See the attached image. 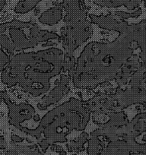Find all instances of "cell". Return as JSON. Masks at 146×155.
<instances>
[{"mask_svg": "<svg viewBox=\"0 0 146 155\" xmlns=\"http://www.w3.org/2000/svg\"><path fill=\"white\" fill-rule=\"evenodd\" d=\"M9 58L7 56L6 53H4L1 49H0V71H2L4 70L5 65L9 62Z\"/></svg>", "mask_w": 146, "mask_h": 155, "instance_id": "obj_11", "label": "cell"}, {"mask_svg": "<svg viewBox=\"0 0 146 155\" xmlns=\"http://www.w3.org/2000/svg\"><path fill=\"white\" fill-rule=\"evenodd\" d=\"M90 19L91 23L98 25L99 28L117 31L121 35L126 34L129 26V24L124 20L120 19V21H119L116 19L114 16H96L91 15Z\"/></svg>", "mask_w": 146, "mask_h": 155, "instance_id": "obj_6", "label": "cell"}, {"mask_svg": "<svg viewBox=\"0 0 146 155\" xmlns=\"http://www.w3.org/2000/svg\"><path fill=\"white\" fill-rule=\"evenodd\" d=\"M87 101L71 98L59 107L50 110L42 118L38 129L48 139L63 140L69 131L84 130L91 118Z\"/></svg>", "mask_w": 146, "mask_h": 155, "instance_id": "obj_2", "label": "cell"}, {"mask_svg": "<svg viewBox=\"0 0 146 155\" xmlns=\"http://www.w3.org/2000/svg\"><path fill=\"white\" fill-rule=\"evenodd\" d=\"M0 97L8 105L9 110V123L15 127L21 130L22 128V123L34 117L35 110L32 106L25 103L15 105L12 102L8 94L5 91L0 92Z\"/></svg>", "mask_w": 146, "mask_h": 155, "instance_id": "obj_4", "label": "cell"}, {"mask_svg": "<svg viewBox=\"0 0 146 155\" xmlns=\"http://www.w3.org/2000/svg\"><path fill=\"white\" fill-rule=\"evenodd\" d=\"M50 40H60V36L48 31L40 30L38 34V42H47Z\"/></svg>", "mask_w": 146, "mask_h": 155, "instance_id": "obj_10", "label": "cell"}, {"mask_svg": "<svg viewBox=\"0 0 146 155\" xmlns=\"http://www.w3.org/2000/svg\"><path fill=\"white\" fill-rule=\"evenodd\" d=\"M91 34V22L85 19L67 23L61 31L60 40L66 51L73 52L87 41Z\"/></svg>", "mask_w": 146, "mask_h": 155, "instance_id": "obj_3", "label": "cell"}, {"mask_svg": "<svg viewBox=\"0 0 146 155\" xmlns=\"http://www.w3.org/2000/svg\"><path fill=\"white\" fill-rule=\"evenodd\" d=\"M70 78H71L69 76H67L65 74L61 75L58 85L50 92L47 97L43 100L42 102L38 104V108L41 110H46L48 107L60 101L62 97L68 92Z\"/></svg>", "mask_w": 146, "mask_h": 155, "instance_id": "obj_5", "label": "cell"}, {"mask_svg": "<svg viewBox=\"0 0 146 155\" xmlns=\"http://www.w3.org/2000/svg\"><path fill=\"white\" fill-rule=\"evenodd\" d=\"M12 139L15 141H21L22 140V138H20V137L18 136V135H15L12 136Z\"/></svg>", "mask_w": 146, "mask_h": 155, "instance_id": "obj_13", "label": "cell"}, {"mask_svg": "<svg viewBox=\"0 0 146 155\" xmlns=\"http://www.w3.org/2000/svg\"><path fill=\"white\" fill-rule=\"evenodd\" d=\"M132 44L126 36L120 34L110 44L91 42L88 44L71 76L74 85L78 88L93 89L106 81L114 79L117 71L133 54Z\"/></svg>", "mask_w": 146, "mask_h": 155, "instance_id": "obj_1", "label": "cell"}, {"mask_svg": "<svg viewBox=\"0 0 146 155\" xmlns=\"http://www.w3.org/2000/svg\"><path fill=\"white\" fill-rule=\"evenodd\" d=\"M5 4H6V1H5V0H0V12L3 9Z\"/></svg>", "mask_w": 146, "mask_h": 155, "instance_id": "obj_12", "label": "cell"}, {"mask_svg": "<svg viewBox=\"0 0 146 155\" xmlns=\"http://www.w3.org/2000/svg\"><path fill=\"white\" fill-rule=\"evenodd\" d=\"M41 0H25L19 2L15 8L17 13H26L32 10Z\"/></svg>", "mask_w": 146, "mask_h": 155, "instance_id": "obj_9", "label": "cell"}, {"mask_svg": "<svg viewBox=\"0 0 146 155\" xmlns=\"http://www.w3.org/2000/svg\"><path fill=\"white\" fill-rule=\"evenodd\" d=\"M75 65H76V62H75V56L73 55V52L65 50L63 59H62V70L65 72H68L70 78L74 73Z\"/></svg>", "mask_w": 146, "mask_h": 155, "instance_id": "obj_8", "label": "cell"}, {"mask_svg": "<svg viewBox=\"0 0 146 155\" xmlns=\"http://www.w3.org/2000/svg\"><path fill=\"white\" fill-rule=\"evenodd\" d=\"M62 18V6L53 7L43 13L39 18V21L44 25H53Z\"/></svg>", "mask_w": 146, "mask_h": 155, "instance_id": "obj_7", "label": "cell"}]
</instances>
